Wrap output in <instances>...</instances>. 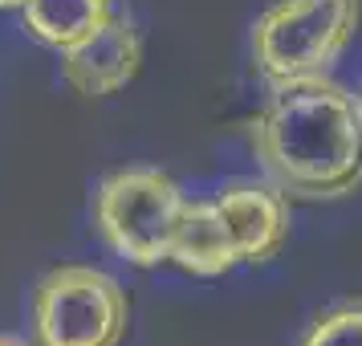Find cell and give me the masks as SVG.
I'll return each instance as SVG.
<instances>
[{"instance_id":"cell-10","label":"cell","mask_w":362,"mask_h":346,"mask_svg":"<svg viewBox=\"0 0 362 346\" xmlns=\"http://www.w3.org/2000/svg\"><path fill=\"white\" fill-rule=\"evenodd\" d=\"M0 346H29V342H21V338H13V334H0Z\"/></svg>"},{"instance_id":"cell-5","label":"cell","mask_w":362,"mask_h":346,"mask_svg":"<svg viewBox=\"0 0 362 346\" xmlns=\"http://www.w3.org/2000/svg\"><path fill=\"white\" fill-rule=\"evenodd\" d=\"M139 66H143V37L127 13H115L90 41L62 53V78L82 98H106L122 90L127 82H134Z\"/></svg>"},{"instance_id":"cell-8","label":"cell","mask_w":362,"mask_h":346,"mask_svg":"<svg viewBox=\"0 0 362 346\" xmlns=\"http://www.w3.org/2000/svg\"><path fill=\"white\" fill-rule=\"evenodd\" d=\"M21 13H25V29L41 45L66 53L90 41L118 8L115 0H25Z\"/></svg>"},{"instance_id":"cell-6","label":"cell","mask_w":362,"mask_h":346,"mask_svg":"<svg viewBox=\"0 0 362 346\" xmlns=\"http://www.w3.org/2000/svg\"><path fill=\"white\" fill-rule=\"evenodd\" d=\"M216 208L228 224L232 241H236V253L240 261L261 265L273 261L285 241H289V196L281 192L277 183H228L220 196H216Z\"/></svg>"},{"instance_id":"cell-7","label":"cell","mask_w":362,"mask_h":346,"mask_svg":"<svg viewBox=\"0 0 362 346\" xmlns=\"http://www.w3.org/2000/svg\"><path fill=\"white\" fill-rule=\"evenodd\" d=\"M171 261L180 265L183 273H196V277H220L232 265H240L236 241H232L216 200L183 208V220L175 229V241H171Z\"/></svg>"},{"instance_id":"cell-3","label":"cell","mask_w":362,"mask_h":346,"mask_svg":"<svg viewBox=\"0 0 362 346\" xmlns=\"http://www.w3.org/2000/svg\"><path fill=\"white\" fill-rule=\"evenodd\" d=\"M183 208L187 200L171 175H163L159 167H127L102 180L94 200V224L122 261L151 269L159 261H171V241Z\"/></svg>"},{"instance_id":"cell-11","label":"cell","mask_w":362,"mask_h":346,"mask_svg":"<svg viewBox=\"0 0 362 346\" xmlns=\"http://www.w3.org/2000/svg\"><path fill=\"white\" fill-rule=\"evenodd\" d=\"M0 8H25V0H0Z\"/></svg>"},{"instance_id":"cell-9","label":"cell","mask_w":362,"mask_h":346,"mask_svg":"<svg viewBox=\"0 0 362 346\" xmlns=\"http://www.w3.org/2000/svg\"><path fill=\"white\" fill-rule=\"evenodd\" d=\"M301 346H362V301H346L326 310L310 326Z\"/></svg>"},{"instance_id":"cell-2","label":"cell","mask_w":362,"mask_h":346,"mask_svg":"<svg viewBox=\"0 0 362 346\" xmlns=\"http://www.w3.org/2000/svg\"><path fill=\"white\" fill-rule=\"evenodd\" d=\"M362 0H277L252 25V66L269 90L326 78L354 41Z\"/></svg>"},{"instance_id":"cell-1","label":"cell","mask_w":362,"mask_h":346,"mask_svg":"<svg viewBox=\"0 0 362 346\" xmlns=\"http://www.w3.org/2000/svg\"><path fill=\"white\" fill-rule=\"evenodd\" d=\"M248 143L289 200H342L362 188V102L329 74L273 86Z\"/></svg>"},{"instance_id":"cell-4","label":"cell","mask_w":362,"mask_h":346,"mask_svg":"<svg viewBox=\"0 0 362 346\" xmlns=\"http://www.w3.org/2000/svg\"><path fill=\"white\" fill-rule=\"evenodd\" d=\"M41 346H118L131 322L127 289L90 265H62L33 294Z\"/></svg>"}]
</instances>
